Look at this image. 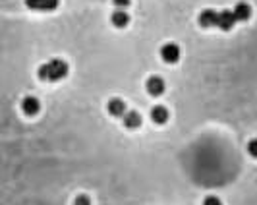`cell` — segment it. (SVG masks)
<instances>
[{"mask_svg": "<svg viewBox=\"0 0 257 205\" xmlns=\"http://www.w3.org/2000/svg\"><path fill=\"white\" fill-rule=\"evenodd\" d=\"M39 80L43 82H60L68 76V64L60 58H54V60H48L47 64H43L39 72H37Z\"/></svg>", "mask_w": 257, "mask_h": 205, "instance_id": "1", "label": "cell"}, {"mask_svg": "<svg viewBox=\"0 0 257 205\" xmlns=\"http://www.w3.org/2000/svg\"><path fill=\"white\" fill-rule=\"evenodd\" d=\"M161 58L166 64H176L180 60V46L174 43H166L161 46Z\"/></svg>", "mask_w": 257, "mask_h": 205, "instance_id": "2", "label": "cell"}, {"mask_svg": "<svg viewBox=\"0 0 257 205\" xmlns=\"http://www.w3.org/2000/svg\"><path fill=\"white\" fill-rule=\"evenodd\" d=\"M58 4H60V0H25L27 8H31V10H43V12L56 10Z\"/></svg>", "mask_w": 257, "mask_h": 205, "instance_id": "3", "label": "cell"}, {"mask_svg": "<svg viewBox=\"0 0 257 205\" xmlns=\"http://www.w3.org/2000/svg\"><path fill=\"white\" fill-rule=\"evenodd\" d=\"M232 14L236 22H248L252 18V6L248 2H238L232 8Z\"/></svg>", "mask_w": 257, "mask_h": 205, "instance_id": "4", "label": "cell"}, {"mask_svg": "<svg viewBox=\"0 0 257 205\" xmlns=\"http://www.w3.org/2000/svg\"><path fill=\"white\" fill-rule=\"evenodd\" d=\"M145 87H147V93H149V95L159 97V95H163L164 93V80L163 78H159V76H153V78L147 80Z\"/></svg>", "mask_w": 257, "mask_h": 205, "instance_id": "5", "label": "cell"}, {"mask_svg": "<svg viewBox=\"0 0 257 205\" xmlns=\"http://www.w3.org/2000/svg\"><path fill=\"white\" fill-rule=\"evenodd\" d=\"M107 111H109L110 116L122 118V116L126 114V103H124L122 99H118V97H112V99L109 101V105H107Z\"/></svg>", "mask_w": 257, "mask_h": 205, "instance_id": "6", "label": "cell"}, {"mask_svg": "<svg viewBox=\"0 0 257 205\" xmlns=\"http://www.w3.org/2000/svg\"><path fill=\"white\" fill-rule=\"evenodd\" d=\"M22 111H24L27 116H35V114L41 111V103H39V99L37 97H25L24 101H22Z\"/></svg>", "mask_w": 257, "mask_h": 205, "instance_id": "7", "label": "cell"}, {"mask_svg": "<svg viewBox=\"0 0 257 205\" xmlns=\"http://www.w3.org/2000/svg\"><path fill=\"white\" fill-rule=\"evenodd\" d=\"M122 120H124V126L128 130H136V128L141 126V114L136 113V111H126V114L122 116Z\"/></svg>", "mask_w": 257, "mask_h": 205, "instance_id": "8", "label": "cell"}, {"mask_svg": "<svg viewBox=\"0 0 257 205\" xmlns=\"http://www.w3.org/2000/svg\"><path fill=\"white\" fill-rule=\"evenodd\" d=\"M110 22L114 27H126L130 23V16H128L126 10H114L112 16H110Z\"/></svg>", "mask_w": 257, "mask_h": 205, "instance_id": "9", "label": "cell"}, {"mask_svg": "<svg viewBox=\"0 0 257 205\" xmlns=\"http://www.w3.org/2000/svg\"><path fill=\"white\" fill-rule=\"evenodd\" d=\"M199 23L203 27H217V10H203L199 14Z\"/></svg>", "mask_w": 257, "mask_h": 205, "instance_id": "10", "label": "cell"}, {"mask_svg": "<svg viewBox=\"0 0 257 205\" xmlns=\"http://www.w3.org/2000/svg\"><path fill=\"white\" fill-rule=\"evenodd\" d=\"M151 118H153L155 124H164V122L168 120V111L164 109L163 105H157V107H153V111H151Z\"/></svg>", "mask_w": 257, "mask_h": 205, "instance_id": "11", "label": "cell"}, {"mask_svg": "<svg viewBox=\"0 0 257 205\" xmlns=\"http://www.w3.org/2000/svg\"><path fill=\"white\" fill-rule=\"evenodd\" d=\"M248 153H250L254 159H257V137L250 139V143H248Z\"/></svg>", "mask_w": 257, "mask_h": 205, "instance_id": "12", "label": "cell"}, {"mask_svg": "<svg viewBox=\"0 0 257 205\" xmlns=\"http://www.w3.org/2000/svg\"><path fill=\"white\" fill-rule=\"evenodd\" d=\"M203 205H222V202H220L217 196H207V198L203 200Z\"/></svg>", "mask_w": 257, "mask_h": 205, "instance_id": "13", "label": "cell"}, {"mask_svg": "<svg viewBox=\"0 0 257 205\" xmlns=\"http://www.w3.org/2000/svg\"><path fill=\"white\" fill-rule=\"evenodd\" d=\"M73 205H91V200H89L87 196H77Z\"/></svg>", "mask_w": 257, "mask_h": 205, "instance_id": "14", "label": "cell"}, {"mask_svg": "<svg viewBox=\"0 0 257 205\" xmlns=\"http://www.w3.org/2000/svg\"><path fill=\"white\" fill-rule=\"evenodd\" d=\"M112 4L116 6V10H124L130 6V0H112Z\"/></svg>", "mask_w": 257, "mask_h": 205, "instance_id": "15", "label": "cell"}]
</instances>
